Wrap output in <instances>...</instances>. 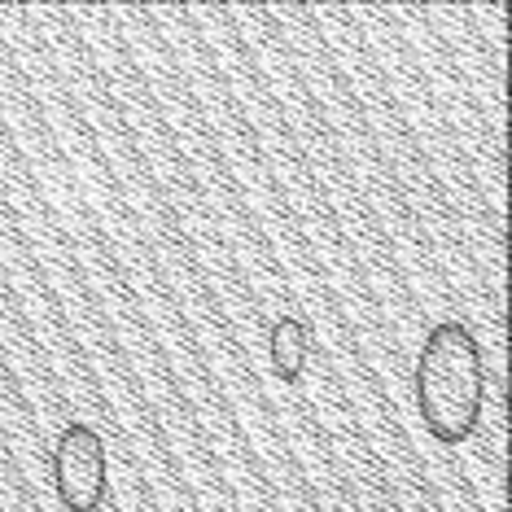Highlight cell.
<instances>
[{
  "label": "cell",
  "mask_w": 512,
  "mask_h": 512,
  "mask_svg": "<svg viewBox=\"0 0 512 512\" xmlns=\"http://www.w3.org/2000/svg\"><path fill=\"white\" fill-rule=\"evenodd\" d=\"M416 412L425 434L442 447H460L477 434L486 407V355L469 324L438 320L416 351Z\"/></svg>",
  "instance_id": "cell-1"
},
{
  "label": "cell",
  "mask_w": 512,
  "mask_h": 512,
  "mask_svg": "<svg viewBox=\"0 0 512 512\" xmlns=\"http://www.w3.org/2000/svg\"><path fill=\"white\" fill-rule=\"evenodd\" d=\"M53 486L66 512H101L110 491L106 442L88 421H71L53 447Z\"/></svg>",
  "instance_id": "cell-2"
},
{
  "label": "cell",
  "mask_w": 512,
  "mask_h": 512,
  "mask_svg": "<svg viewBox=\"0 0 512 512\" xmlns=\"http://www.w3.org/2000/svg\"><path fill=\"white\" fill-rule=\"evenodd\" d=\"M267 359L285 386H298L311 359V329L298 316H276L272 333H267Z\"/></svg>",
  "instance_id": "cell-3"
}]
</instances>
